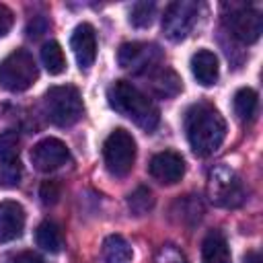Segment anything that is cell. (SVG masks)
<instances>
[{
    "mask_svg": "<svg viewBox=\"0 0 263 263\" xmlns=\"http://www.w3.org/2000/svg\"><path fill=\"white\" fill-rule=\"evenodd\" d=\"M12 21H14V16H12V10H10L8 6L0 4V37H4V35L10 31V27H12Z\"/></svg>",
    "mask_w": 263,
    "mask_h": 263,
    "instance_id": "25",
    "label": "cell"
},
{
    "mask_svg": "<svg viewBox=\"0 0 263 263\" xmlns=\"http://www.w3.org/2000/svg\"><path fill=\"white\" fill-rule=\"evenodd\" d=\"M144 76L150 84V90L160 99H171V97L179 95L181 88H183L181 78L166 66H156L150 72H146Z\"/></svg>",
    "mask_w": 263,
    "mask_h": 263,
    "instance_id": "15",
    "label": "cell"
},
{
    "mask_svg": "<svg viewBox=\"0 0 263 263\" xmlns=\"http://www.w3.org/2000/svg\"><path fill=\"white\" fill-rule=\"evenodd\" d=\"M70 47L76 55V62L80 66V70H88L95 64L97 58V35H95V27L90 23H80L72 37H70Z\"/></svg>",
    "mask_w": 263,
    "mask_h": 263,
    "instance_id": "13",
    "label": "cell"
},
{
    "mask_svg": "<svg viewBox=\"0 0 263 263\" xmlns=\"http://www.w3.org/2000/svg\"><path fill=\"white\" fill-rule=\"evenodd\" d=\"M191 72L201 86L216 84L218 74H220V64H218L216 53L210 49H197L191 55Z\"/></svg>",
    "mask_w": 263,
    "mask_h": 263,
    "instance_id": "16",
    "label": "cell"
},
{
    "mask_svg": "<svg viewBox=\"0 0 263 263\" xmlns=\"http://www.w3.org/2000/svg\"><path fill=\"white\" fill-rule=\"evenodd\" d=\"M245 263H261V255L257 251H249L245 255Z\"/></svg>",
    "mask_w": 263,
    "mask_h": 263,
    "instance_id": "28",
    "label": "cell"
},
{
    "mask_svg": "<svg viewBox=\"0 0 263 263\" xmlns=\"http://www.w3.org/2000/svg\"><path fill=\"white\" fill-rule=\"evenodd\" d=\"M103 160L113 177H125L136 160V140L123 127L113 129L103 142Z\"/></svg>",
    "mask_w": 263,
    "mask_h": 263,
    "instance_id": "6",
    "label": "cell"
},
{
    "mask_svg": "<svg viewBox=\"0 0 263 263\" xmlns=\"http://www.w3.org/2000/svg\"><path fill=\"white\" fill-rule=\"evenodd\" d=\"M12 263H45V261L33 251H23V253H16L12 257Z\"/></svg>",
    "mask_w": 263,
    "mask_h": 263,
    "instance_id": "27",
    "label": "cell"
},
{
    "mask_svg": "<svg viewBox=\"0 0 263 263\" xmlns=\"http://www.w3.org/2000/svg\"><path fill=\"white\" fill-rule=\"evenodd\" d=\"M257 103H259V99H257V92L253 88H249V86L238 88L234 92V99H232V107H234L236 117L240 121H251L257 113Z\"/></svg>",
    "mask_w": 263,
    "mask_h": 263,
    "instance_id": "20",
    "label": "cell"
},
{
    "mask_svg": "<svg viewBox=\"0 0 263 263\" xmlns=\"http://www.w3.org/2000/svg\"><path fill=\"white\" fill-rule=\"evenodd\" d=\"M197 14H199L197 2H189V0L171 2L162 16V33L171 41H183L191 33Z\"/></svg>",
    "mask_w": 263,
    "mask_h": 263,
    "instance_id": "8",
    "label": "cell"
},
{
    "mask_svg": "<svg viewBox=\"0 0 263 263\" xmlns=\"http://www.w3.org/2000/svg\"><path fill=\"white\" fill-rule=\"evenodd\" d=\"M208 195L212 203L222 208H238L247 199V191L240 177L226 164H218L210 171Z\"/></svg>",
    "mask_w": 263,
    "mask_h": 263,
    "instance_id": "5",
    "label": "cell"
},
{
    "mask_svg": "<svg viewBox=\"0 0 263 263\" xmlns=\"http://www.w3.org/2000/svg\"><path fill=\"white\" fill-rule=\"evenodd\" d=\"M201 263H232L230 247L220 230L205 234L201 242Z\"/></svg>",
    "mask_w": 263,
    "mask_h": 263,
    "instance_id": "17",
    "label": "cell"
},
{
    "mask_svg": "<svg viewBox=\"0 0 263 263\" xmlns=\"http://www.w3.org/2000/svg\"><path fill=\"white\" fill-rule=\"evenodd\" d=\"M148 173L162 185H175L177 181H181L183 173H185V162L183 156L175 150H164L158 152L150 158L148 162Z\"/></svg>",
    "mask_w": 263,
    "mask_h": 263,
    "instance_id": "12",
    "label": "cell"
},
{
    "mask_svg": "<svg viewBox=\"0 0 263 263\" xmlns=\"http://www.w3.org/2000/svg\"><path fill=\"white\" fill-rule=\"evenodd\" d=\"M101 255H103L105 263H132V259H134L132 245L121 234H109L103 240Z\"/></svg>",
    "mask_w": 263,
    "mask_h": 263,
    "instance_id": "18",
    "label": "cell"
},
{
    "mask_svg": "<svg viewBox=\"0 0 263 263\" xmlns=\"http://www.w3.org/2000/svg\"><path fill=\"white\" fill-rule=\"evenodd\" d=\"M43 107H45L47 119L60 127L74 125L84 113L82 97L78 88L72 84L51 86L43 97Z\"/></svg>",
    "mask_w": 263,
    "mask_h": 263,
    "instance_id": "3",
    "label": "cell"
},
{
    "mask_svg": "<svg viewBox=\"0 0 263 263\" xmlns=\"http://www.w3.org/2000/svg\"><path fill=\"white\" fill-rule=\"evenodd\" d=\"M37 76V64L27 49H14L0 62V86L10 92L27 90Z\"/></svg>",
    "mask_w": 263,
    "mask_h": 263,
    "instance_id": "4",
    "label": "cell"
},
{
    "mask_svg": "<svg viewBox=\"0 0 263 263\" xmlns=\"http://www.w3.org/2000/svg\"><path fill=\"white\" fill-rule=\"evenodd\" d=\"M39 197L45 205H53L60 197V185L55 181H45L41 187H39Z\"/></svg>",
    "mask_w": 263,
    "mask_h": 263,
    "instance_id": "24",
    "label": "cell"
},
{
    "mask_svg": "<svg viewBox=\"0 0 263 263\" xmlns=\"http://www.w3.org/2000/svg\"><path fill=\"white\" fill-rule=\"evenodd\" d=\"M224 8H228V14L224 16L228 33L240 43H255L263 31L261 12L247 4H224Z\"/></svg>",
    "mask_w": 263,
    "mask_h": 263,
    "instance_id": "7",
    "label": "cell"
},
{
    "mask_svg": "<svg viewBox=\"0 0 263 263\" xmlns=\"http://www.w3.org/2000/svg\"><path fill=\"white\" fill-rule=\"evenodd\" d=\"M23 164L18 158L16 132H4L0 136V187L12 189L21 183Z\"/></svg>",
    "mask_w": 263,
    "mask_h": 263,
    "instance_id": "10",
    "label": "cell"
},
{
    "mask_svg": "<svg viewBox=\"0 0 263 263\" xmlns=\"http://www.w3.org/2000/svg\"><path fill=\"white\" fill-rule=\"evenodd\" d=\"M160 49L154 43H142V41H129L123 43L117 51V62L123 70H132L140 76L150 72L152 68L160 66Z\"/></svg>",
    "mask_w": 263,
    "mask_h": 263,
    "instance_id": "9",
    "label": "cell"
},
{
    "mask_svg": "<svg viewBox=\"0 0 263 263\" xmlns=\"http://www.w3.org/2000/svg\"><path fill=\"white\" fill-rule=\"evenodd\" d=\"M107 101L111 109L119 115L132 119L138 127L150 132L158 125V109L148 95H144L138 86L127 80H117L107 90Z\"/></svg>",
    "mask_w": 263,
    "mask_h": 263,
    "instance_id": "2",
    "label": "cell"
},
{
    "mask_svg": "<svg viewBox=\"0 0 263 263\" xmlns=\"http://www.w3.org/2000/svg\"><path fill=\"white\" fill-rule=\"evenodd\" d=\"M127 208L136 216H144L154 208V197L148 187H138L127 195Z\"/></svg>",
    "mask_w": 263,
    "mask_h": 263,
    "instance_id": "22",
    "label": "cell"
},
{
    "mask_svg": "<svg viewBox=\"0 0 263 263\" xmlns=\"http://www.w3.org/2000/svg\"><path fill=\"white\" fill-rule=\"evenodd\" d=\"M41 62L51 76L62 74L66 70V55H64L62 45L58 41H45L41 47Z\"/></svg>",
    "mask_w": 263,
    "mask_h": 263,
    "instance_id": "21",
    "label": "cell"
},
{
    "mask_svg": "<svg viewBox=\"0 0 263 263\" xmlns=\"http://www.w3.org/2000/svg\"><path fill=\"white\" fill-rule=\"evenodd\" d=\"M25 208L18 201H0V242H10L23 234L25 228Z\"/></svg>",
    "mask_w": 263,
    "mask_h": 263,
    "instance_id": "14",
    "label": "cell"
},
{
    "mask_svg": "<svg viewBox=\"0 0 263 263\" xmlns=\"http://www.w3.org/2000/svg\"><path fill=\"white\" fill-rule=\"evenodd\" d=\"M185 136L191 150L197 156L214 154L226 138V121L218 109L208 103H195L185 111L183 117Z\"/></svg>",
    "mask_w": 263,
    "mask_h": 263,
    "instance_id": "1",
    "label": "cell"
},
{
    "mask_svg": "<svg viewBox=\"0 0 263 263\" xmlns=\"http://www.w3.org/2000/svg\"><path fill=\"white\" fill-rule=\"evenodd\" d=\"M35 240H37V247H41L43 251L47 253H60L64 240H62V230L55 222L51 220H45L37 226V232H35Z\"/></svg>",
    "mask_w": 263,
    "mask_h": 263,
    "instance_id": "19",
    "label": "cell"
},
{
    "mask_svg": "<svg viewBox=\"0 0 263 263\" xmlns=\"http://www.w3.org/2000/svg\"><path fill=\"white\" fill-rule=\"evenodd\" d=\"M70 160V150L60 138H43L31 148V162L41 173H51Z\"/></svg>",
    "mask_w": 263,
    "mask_h": 263,
    "instance_id": "11",
    "label": "cell"
},
{
    "mask_svg": "<svg viewBox=\"0 0 263 263\" xmlns=\"http://www.w3.org/2000/svg\"><path fill=\"white\" fill-rule=\"evenodd\" d=\"M156 263H185V259L175 249H162L160 255H158V259H156Z\"/></svg>",
    "mask_w": 263,
    "mask_h": 263,
    "instance_id": "26",
    "label": "cell"
},
{
    "mask_svg": "<svg viewBox=\"0 0 263 263\" xmlns=\"http://www.w3.org/2000/svg\"><path fill=\"white\" fill-rule=\"evenodd\" d=\"M156 14V4L154 2H136L129 10V23L136 29H144L150 27Z\"/></svg>",
    "mask_w": 263,
    "mask_h": 263,
    "instance_id": "23",
    "label": "cell"
}]
</instances>
